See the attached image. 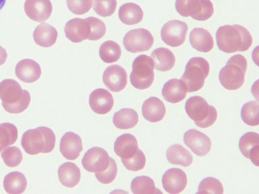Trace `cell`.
Masks as SVG:
<instances>
[{
    "label": "cell",
    "instance_id": "cell-1",
    "mask_svg": "<svg viewBox=\"0 0 259 194\" xmlns=\"http://www.w3.org/2000/svg\"><path fill=\"white\" fill-rule=\"evenodd\" d=\"M216 40L220 50L227 54L246 52L252 44L250 32L238 24L221 26L217 31Z\"/></svg>",
    "mask_w": 259,
    "mask_h": 194
},
{
    "label": "cell",
    "instance_id": "cell-2",
    "mask_svg": "<svg viewBox=\"0 0 259 194\" xmlns=\"http://www.w3.org/2000/svg\"><path fill=\"white\" fill-rule=\"evenodd\" d=\"M0 99L4 109L12 114L23 112L31 100L29 92L22 89L19 83L12 79H6L0 82Z\"/></svg>",
    "mask_w": 259,
    "mask_h": 194
},
{
    "label": "cell",
    "instance_id": "cell-3",
    "mask_svg": "<svg viewBox=\"0 0 259 194\" xmlns=\"http://www.w3.org/2000/svg\"><path fill=\"white\" fill-rule=\"evenodd\" d=\"M56 135L48 127L29 129L22 135L21 144L24 151L30 155L52 153L56 146Z\"/></svg>",
    "mask_w": 259,
    "mask_h": 194
},
{
    "label": "cell",
    "instance_id": "cell-4",
    "mask_svg": "<svg viewBox=\"0 0 259 194\" xmlns=\"http://www.w3.org/2000/svg\"><path fill=\"white\" fill-rule=\"evenodd\" d=\"M248 62L246 58L241 55H236L227 62L226 66L220 70L221 84L227 90H236L244 84Z\"/></svg>",
    "mask_w": 259,
    "mask_h": 194
},
{
    "label": "cell",
    "instance_id": "cell-5",
    "mask_svg": "<svg viewBox=\"0 0 259 194\" xmlns=\"http://www.w3.org/2000/svg\"><path fill=\"white\" fill-rule=\"evenodd\" d=\"M186 112L198 127L207 128L213 125L218 119V111L205 99L199 96L190 97L186 101Z\"/></svg>",
    "mask_w": 259,
    "mask_h": 194
},
{
    "label": "cell",
    "instance_id": "cell-6",
    "mask_svg": "<svg viewBox=\"0 0 259 194\" xmlns=\"http://www.w3.org/2000/svg\"><path fill=\"white\" fill-rule=\"evenodd\" d=\"M209 71V64L205 59L199 57L190 59L181 78L187 92L200 90L204 86V80L207 78Z\"/></svg>",
    "mask_w": 259,
    "mask_h": 194
},
{
    "label": "cell",
    "instance_id": "cell-7",
    "mask_svg": "<svg viewBox=\"0 0 259 194\" xmlns=\"http://www.w3.org/2000/svg\"><path fill=\"white\" fill-rule=\"evenodd\" d=\"M155 65L153 59L146 55H141L134 60L131 82L135 88L139 90L149 88L153 84Z\"/></svg>",
    "mask_w": 259,
    "mask_h": 194
},
{
    "label": "cell",
    "instance_id": "cell-8",
    "mask_svg": "<svg viewBox=\"0 0 259 194\" xmlns=\"http://www.w3.org/2000/svg\"><path fill=\"white\" fill-rule=\"evenodd\" d=\"M176 9L182 16L191 17L198 21L209 19L214 13L210 0H176Z\"/></svg>",
    "mask_w": 259,
    "mask_h": 194
},
{
    "label": "cell",
    "instance_id": "cell-9",
    "mask_svg": "<svg viewBox=\"0 0 259 194\" xmlns=\"http://www.w3.org/2000/svg\"><path fill=\"white\" fill-rule=\"evenodd\" d=\"M153 43L154 38L151 32L145 28L130 30L123 39L125 50L133 54L149 50Z\"/></svg>",
    "mask_w": 259,
    "mask_h": 194
},
{
    "label": "cell",
    "instance_id": "cell-10",
    "mask_svg": "<svg viewBox=\"0 0 259 194\" xmlns=\"http://www.w3.org/2000/svg\"><path fill=\"white\" fill-rule=\"evenodd\" d=\"M188 30V24L186 22L178 20H170L161 28V39L167 45L178 47L185 41Z\"/></svg>",
    "mask_w": 259,
    "mask_h": 194
},
{
    "label": "cell",
    "instance_id": "cell-11",
    "mask_svg": "<svg viewBox=\"0 0 259 194\" xmlns=\"http://www.w3.org/2000/svg\"><path fill=\"white\" fill-rule=\"evenodd\" d=\"M110 163V157L102 148L93 147L85 153L82 160L83 167L91 173L105 171Z\"/></svg>",
    "mask_w": 259,
    "mask_h": 194
},
{
    "label": "cell",
    "instance_id": "cell-12",
    "mask_svg": "<svg viewBox=\"0 0 259 194\" xmlns=\"http://www.w3.org/2000/svg\"><path fill=\"white\" fill-rule=\"evenodd\" d=\"M184 141L192 153L198 157L207 155L211 149L209 137L196 129H191L186 131L184 135Z\"/></svg>",
    "mask_w": 259,
    "mask_h": 194
},
{
    "label": "cell",
    "instance_id": "cell-13",
    "mask_svg": "<svg viewBox=\"0 0 259 194\" xmlns=\"http://www.w3.org/2000/svg\"><path fill=\"white\" fill-rule=\"evenodd\" d=\"M103 83L111 92H118L126 86L127 75L124 69L118 65H112L105 70Z\"/></svg>",
    "mask_w": 259,
    "mask_h": 194
},
{
    "label": "cell",
    "instance_id": "cell-14",
    "mask_svg": "<svg viewBox=\"0 0 259 194\" xmlns=\"http://www.w3.org/2000/svg\"><path fill=\"white\" fill-rule=\"evenodd\" d=\"M187 182L185 172L176 168L167 170L162 177L163 189L171 194L181 193L187 185Z\"/></svg>",
    "mask_w": 259,
    "mask_h": 194
},
{
    "label": "cell",
    "instance_id": "cell-15",
    "mask_svg": "<svg viewBox=\"0 0 259 194\" xmlns=\"http://www.w3.org/2000/svg\"><path fill=\"white\" fill-rule=\"evenodd\" d=\"M24 11L30 19L42 22L52 15L53 6L50 0H26Z\"/></svg>",
    "mask_w": 259,
    "mask_h": 194
},
{
    "label": "cell",
    "instance_id": "cell-16",
    "mask_svg": "<svg viewBox=\"0 0 259 194\" xmlns=\"http://www.w3.org/2000/svg\"><path fill=\"white\" fill-rule=\"evenodd\" d=\"M113 104L114 101L112 94L105 89H96L89 96L91 108L97 114L105 115L110 112Z\"/></svg>",
    "mask_w": 259,
    "mask_h": 194
},
{
    "label": "cell",
    "instance_id": "cell-17",
    "mask_svg": "<svg viewBox=\"0 0 259 194\" xmlns=\"http://www.w3.org/2000/svg\"><path fill=\"white\" fill-rule=\"evenodd\" d=\"M82 139L74 132H66L60 141V152L63 157L70 161H74L82 151Z\"/></svg>",
    "mask_w": 259,
    "mask_h": 194
},
{
    "label": "cell",
    "instance_id": "cell-18",
    "mask_svg": "<svg viewBox=\"0 0 259 194\" xmlns=\"http://www.w3.org/2000/svg\"><path fill=\"white\" fill-rule=\"evenodd\" d=\"M239 149L244 157L250 159L254 165L258 167V133L250 131L243 135L239 141Z\"/></svg>",
    "mask_w": 259,
    "mask_h": 194
},
{
    "label": "cell",
    "instance_id": "cell-19",
    "mask_svg": "<svg viewBox=\"0 0 259 194\" xmlns=\"http://www.w3.org/2000/svg\"><path fill=\"white\" fill-rule=\"evenodd\" d=\"M64 31L68 39L73 42H80L88 39L90 34V26L86 20L74 18L67 22Z\"/></svg>",
    "mask_w": 259,
    "mask_h": 194
},
{
    "label": "cell",
    "instance_id": "cell-20",
    "mask_svg": "<svg viewBox=\"0 0 259 194\" xmlns=\"http://www.w3.org/2000/svg\"><path fill=\"white\" fill-rule=\"evenodd\" d=\"M15 73L17 78L22 82L33 83L41 76V68L35 61L25 59L16 65Z\"/></svg>",
    "mask_w": 259,
    "mask_h": 194
},
{
    "label": "cell",
    "instance_id": "cell-21",
    "mask_svg": "<svg viewBox=\"0 0 259 194\" xmlns=\"http://www.w3.org/2000/svg\"><path fill=\"white\" fill-rule=\"evenodd\" d=\"M162 95L170 103H178L183 101L187 95L185 84L182 80L171 79L164 84Z\"/></svg>",
    "mask_w": 259,
    "mask_h": 194
},
{
    "label": "cell",
    "instance_id": "cell-22",
    "mask_svg": "<svg viewBox=\"0 0 259 194\" xmlns=\"http://www.w3.org/2000/svg\"><path fill=\"white\" fill-rule=\"evenodd\" d=\"M142 112L147 121L157 123L161 121L165 117L166 109L165 105L159 99L152 96L144 102Z\"/></svg>",
    "mask_w": 259,
    "mask_h": 194
},
{
    "label": "cell",
    "instance_id": "cell-23",
    "mask_svg": "<svg viewBox=\"0 0 259 194\" xmlns=\"http://www.w3.org/2000/svg\"><path fill=\"white\" fill-rule=\"evenodd\" d=\"M190 42L192 47L200 52H209L214 46L211 34L202 28H195L192 30L190 34Z\"/></svg>",
    "mask_w": 259,
    "mask_h": 194
},
{
    "label": "cell",
    "instance_id": "cell-24",
    "mask_svg": "<svg viewBox=\"0 0 259 194\" xmlns=\"http://www.w3.org/2000/svg\"><path fill=\"white\" fill-rule=\"evenodd\" d=\"M139 149L137 138L130 133L120 135L114 143L115 153L121 159H128L133 157Z\"/></svg>",
    "mask_w": 259,
    "mask_h": 194
},
{
    "label": "cell",
    "instance_id": "cell-25",
    "mask_svg": "<svg viewBox=\"0 0 259 194\" xmlns=\"http://www.w3.org/2000/svg\"><path fill=\"white\" fill-rule=\"evenodd\" d=\"M58 177L60 183L65 187H74L80 181V170L76 164L65 163L59 167Z\"/></svg>",
    "mask_w": 259,
    "mask_h": 194
},
{
    "label": "cell",
    "instance_id": "cell-26",
    "mask_svg": "<svg viewBox=\"0 0 259 194\" xmlns=\"http://www.w3.org/2000/svg\"><path fill=\"white\" fill-rule=\"evenodd\" d=\"M58 31L50 24H40L36 26L33 33L34 42L42 47H50L56 43L58 38Z\"/></svg>",
    "mask_w": 259,
    "mask_h": 194
},
{
    "label": "cell",
    "instance_id": "cell-27",
    "mask_svg": "<svg viewBox=\"0 0 259 194\" xmlns=\"http://www.w3.org/2000/svg\"><path fill=\"white\" fill-rule=\"evenodd\" d=\"M151 57L156 70L160 72H167L175 66V56L167 48H156L152 53Z\"/></svg>",
    "mask_w": 259,
    "mask_h": 194
},
{
    "label": "cell",
    "instance_id": "cell-28",
    "mask_svg": "<svg viewBox=\"0 0 259 194\" xmlns=\"http://www.w3.org/2000/svg\"><path fill=\"white\" fill-rule=\"evenodd\" d=\"M118 16L122 23L126 25H135L143 20L144 12L138 4L127 3L119 8Z\"/></svg>",
    "mask_w": 259,
    "mask_h": 194
},
{
    "label": "cell",
    "instance_id": "cell-29",
    "mask_svg": "<svg viewBox=\"0 0 259 194\" xmlns=\"http://www.w3.org/2000/svg\"><path fill=\"white\" fill-rule=\"evenodd\" d=\"M166 156L169 163L182 165L184 167H189L193 162V157L190 152L180 144H174L169 147Z\"/></svg>",
    "mask_w": 259,
    "mask_h": 194
},
{
    "label": "cell",
    "instance_id": "cell-30",
    "mask_svg": "<svg viewBox=\"0 0 259 194\" xmlns=\"http://www.w3.org/2000/svg\"><path fill=\"white\" fill-rule=\"evenodd\" d=\"M113 122L115 126L118 129L133 128L139 122V115L134 109H120L113 115Z\"/></svg>",
    "mask_w": 259,
    "mask_h": 194
},
{
    "label": "cell",
    "instance_id": "cell-31",
    "mask_svg": "<svg viewBox=\"0 0 259 194\" xmlns=\"http://www.w3.org/2000/svg\"><path fill=\"white\" fill-rule=\"evenodd\" d=\"M27 181L25 176L18 171L8 174L4 179L5 191L10 194H19L25 191Z\"/></svg>",
    "mask_w": 259,
    "mask_h": 194
},
{
    "label": "cell",
    "instance_id": "cell-32",
    "mask_svg": "<svg viewBox=\"0 0 259 194\" xmlns=\"http://www.w3.org/2000/svg\"><path fill=\"white\" fill-rule=\"evenodd\" d=\"M131 190L135 194H157L162 193L155 187V182L147 176H140L132 181Z\"/></svg>",
    "mask_w": 259,
    "mask_h": 194
},
{
    "label": "cell",
    "instance_id": "cell-33",
    "mask_svg": "<svg viewBox=\"0 0 259 194\" xmlns=\"http://www.w3.org/2000/svg\"><path fill=\"white\" fill-rule=\"evenodd\" d=\"M121 50L120 46L113 40L103 42L99 48V56L103 62L113 64L120 58Z\"/></svg>",
    "mask_w": 259,
    "mask_h": 194
},
{
    "label": "cell",
    "instance_id": "cell-34",
    "mask_svg": "<svg viewBox=\"0 0 259 194\" xmlns=\"http://www.w3.org/2000/svg\"><path fill=\"white\" fill-rule=\"evenodd\" d=\"M17 127L10 123L0 124V153L6 148L14 144L17 140Z\"/></svg>",
    "mask_w": 259,
    "mask_h": 194
},
{
    "label": "cell",
    "instance_id": "cell-35",
    "mask_svg": "<svg viewBox=\"0 0 259 194\" xmlns=\"http://www.w3.org/2000/svg\"><path fill=\"white\" fill-rule=\"evenodd\" d=\"M258 101H250L243 105L241 117L243 121L250 126H257L259 124Z\"/></svg>",
    "mask_w": 259,
    "mask_h": 194
},
{
    "label": "cell",
    "instance_id": "cell-36",
    "mask_svg": "<svg viewBox=\"0 0 259 194\" xmlns=\"http://www.w3.org/2000/svg\"><path fill=\"white\" fill-rule=\"evenodd\" d=\"M197 193L223 194L224 186L220 181L214 177H206L198 185Z\"/></svg>",
    "mask_w": 259,
    "mask_h": 194
},
{
    "label": "cell",
    "instance_id": "cell-37",
    "mask_svg": "<svg viewBox=\"0 0 259 194\" xmlns=\"http://www.w3.org/2000/svg\"><path fill=\"white\" fill-rule=\"evenodd\" d=\"M125 169L131 171H139L143 169L146 165V157L141 150H138L137 153L128 159H121Z\"/></svg>",
    "mask_w": 259,
    "mask_h": 194
},
{
    "label": "cell",
    "instance_id": "cell-38",
    "mask_svg": "<svg viewBox=\"0 0 259 194\" xmlns=\"http://www.w3.org/2000/svg\"><path fill=\"white\" fill-rule=\"evenodd\" d=\"M85 20L90 26V34H89L88 40H99L106 34V26L101 20L95 17L87 18Z\"/></svg>",
    "mask_w": 259,
    "mask_h": 194
},
{
    "label": "cell",
    "instance_id": "cell-39",
    "mask_svg": "<svg viewBox=\"0 0 259 194\" xmlns=\"http://www.w3.org/2000/svg\"><path fill=\"white\" fill-rule=\"evenodd\" d=\"M117 8V0H94L95 12L101 17H109L114 13Z\"/></svg>",
    "mask_w": 259,
    "mask_h": 194
},
{
    "label": "cell",
    "instance_id": "cell-40",
    "mask_svg": "<svg viewBox=\"0 0 259 194\" xmlns=\"http://www.w3.org/2000/svg\"><path fill=\"white\" fill-rule=\"evenodd\" d=\"M2 158L6 165L13 168L17 167L21 163L22 154L18 147H11L4 149L2 153Z\"/></svg>",
    "mask_w": 259,
    "mask_h": 194
},
{
    "label": "cell",
    "instance_id": "cell-41",
    "mask_svg": "<svg viewBox=\"0 0 259 194\" xmlns=\"http://www.w3.org/2000/svg\"><path fill=\"white\" fill-rule=\"evenodd\" d=\"M95 177L100 183L103 184H109L114 181L117 173V167L116 162L112 158H110V163L105 171L97 172Z\"/></svg>",
    "mask_w": 259,
    "mask_h": 194
},
{
    "label": "cell",
    "instance_id": "cell-42",
    "mask_svg": "<svg viewBox=\"0 0 259 194\" xmlns=\"http://www.w3.org/2000/svg\"><path fill=\"white\" fill-rule=\"evenodd\" d=\"M68 9L76 15H83L90 11L93 0H67Z\"/></svg>",
    "mask_w": 259,
    "mask_h": 194
},
{
    "label": "cell",
    "instance_id": "cell-43",
    "mask_svg": "<svg viewBox=\"0 0 259 194\" xmlns=\"http://www.w3.org/2000/svg\"><path fill=\"white\" fill-rule=\"evenodd\" d=\"M7 58V52H6L5 48L0 46V66H2V65H3L4 63L6 62Z\"/></svg>",
    "mask_w": 259,
    "mask_h": 194
},
{
    "label": "cell",
    "instance_id": "cell-44",
    "mask_svg": "<svg viewBox=\"0 0 259 194\" xmlns=\"http://www.w3.org/2000/svg\"><path fill=\"white\" fill-rule=\"evenodd\" d=\"M6 0H0V10L5 6Z\"/></svg>",
    "mask_w": 259,
    "mask_h": 194
}]
</instances>
